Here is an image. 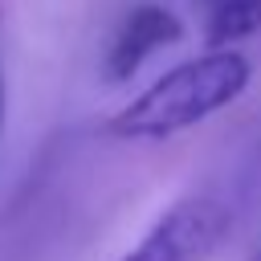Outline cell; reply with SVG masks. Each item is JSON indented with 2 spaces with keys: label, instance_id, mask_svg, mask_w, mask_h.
<instances>
[{
  "label": "cell",
  "instance_id": "7a4b0ae2",
  "mask_svg": "<svg viewBox=\"0 0 261 261\" xmlns=\"http://www.w3.org/2000/svg\"><path fill=\"white\" fill-rule=\"evenodd\" d=\"M228 224H232V212L220 200L192 196L171 204L147 228V237L118 261H208L228 237Z\"/></svg>",
  "mask_w": 261,
  "mask_h": 261
},
{
  "label": "cell",
  "instance_id": "277c9868",
  "mask_svg": "<svg viewBox=\"0 0 261 261\" xmlns=\"http://www.w3.org/2000/svg\"><path fill=\"white\" fill-rule=\"evenodd\" d=\"M204 4V45L228 49L261 29V0H200Z\"/></svg>",
  "mask_w": 261,
  "mask_h": 261
},
{
  "label": "cell",
  "instance_id": "3957f363",
  "mask_svg": "<svg viewBox=\"0 0 261 261\" xmlns=\"http://www.w3.org/2000/svg\"><path fill=\"white\" fill-rule=\"evenodd\" d=\"M184 37V24L171 8L163 4H139L130 16L118 24L110 49H106V82H126L151 53L175 45Z\"/></svg>",
  "mask_w": 261,
  "mask_h": 261
},
{
  "label": "cell",
  "instance_id": "8992f818",
  "mask_svg": "<svg viewBox=\"0 0 261 261\" xmlns=\"http://www.w3.org/2000/svg\"><path fill=\"white\" fill-rule=\"evenodd\" d=\"M257 261H261V249H257Z\"/></svg>",
  "mask_w": 261,
  "mask_h": 261
},
{
  "label": "cell",
  "instance_id": "5b68a950",
  "mask_svg": "<svg viewBox=\"0 0 261 261\" xmlns=\"http://www.w3.org/2000/svg\"><path fill=\"white\" fill-rule=\"evenodd\" d=\"M0 130H4V73H0Z\"/></svg>",
  "mask_w": 261,
  "mask_h": 261
},
{
  "label": "cell",
  "instance_id": "6da1fadb",
  "mask_svg": "<svg viewBox=\"0 0 261 261\" xmlns=\"http://www.w3.org/2000/svg\"><path fill=\"white\" fill-rule=\"evenodd\" d=\"M249 86V61L232 49H208L204 57L179 61L155 77L143 94L118 106L106 122L114 139H167L179 135L216 110L232 106Z\"/></svg>",
  "mask_w": 261,
  "mask_h": 261
}]
</instances>
